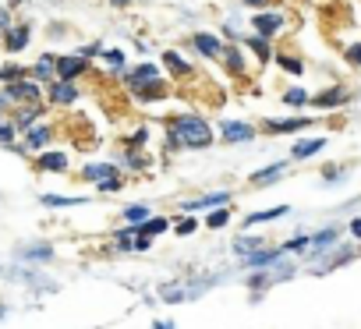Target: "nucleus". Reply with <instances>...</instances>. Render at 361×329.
<instances>
[{
    "mask_svg": "<svg viewBox=\"0 0 361 329\" xmlns=\"http://www.w3.org/2000/svg\"><path fill=\"white\" fill-rule=\"evenodd\" d=\"M163 71L156 68V64H138V68H131V71H124V82H128V89H135V85H142V82H152V78H159Z\"/></svg>",
    "mask_w": 361,
    "mask_h": 329,
    "instance_id": "22",
    "label": "nucleus"
},
{
    "mask_svg": "<svg viewBox=\"0 0 361 329\" xmlns=\"http://www.w3.org/2000/svg\"><path fill=\"white\" fill-rule=\"evenodd\" d=\"M350 234H354V237L361 241V220H354V223H350Z\"/></svg>",
    "mask_w": 361,
    "mask_h": 329,
    "instance_id": "47",
    "label": "nucleus"
},
{
    "mask_svg": "<svg viewBox=\"0 0 361 329\" xmlns=\"http://www.w3.org/2000/svg\"><path fill=\"white\" fill-rule=\"evenodd\" d=\"M224 68H227V75L231 78H245L248 75V57H245V50H241V43H224Z\"/></svg>",
    "mask_w": 361,
    "mask_h": 329,
    "instance_id": "8",
    "label": "nucleus"
},
{
    "mask_svg": "<svg viewBox=\"0 0 361 329\" xmlns=\"http://www.w3.org/2000/svg\"><path fill=\"white\" fill-rule=\"evenodd\" d=\"M308 103H312L315 110H336V106H347V103H350V92H347L343 85H329V89H322L319 96H308Z\"/></svg>",
    "mask_w": 361,
    "mask_h": 329,
    "instance_id": "9",
    "label": "nucleus"
},
{
    "mask_svg": "<svg viewBox=\"0 0 361 329\" xmlns=\"http://www.w3.org/2000/svg\"><path fill=\"white\" fill-rule=\"evenodd\" d=\"M29 43H32V29H29V22H25V25H11V29L4 32V50H8V54H22Z\"/></svg>",
    "mask_w": 361,
    "mask_h": 329,
    "instance_id": "17",
    "label": "nucleus"
},
{
    "mask_svg": "<svg viewBox=\"0 0 361 329\" xmlns=\"http://www.w3.org/2000/svg\"><path fill=\"white\" fill-rule=\"evenodd\" d=\"M18 259H25V262H50L54 259V244H25L18 252Z\"/></svg>",
    "mask_w": 361,
    "mask_h": 329,
    "instance_id": "28",
    "label": "nucleus"
},
{
    "mask_svg": "<svg viewBox=\"0 0 361 329\" xmlns=\"http://www.w3.org/2000/svg\"><path fill=\"white\" fill-rule=\"evenodd\" d=\"M78 96H82L78 82L54 78V82L43 85V103H50V106H71V103H78Z\"/></svg>",
    "mask_w": 361,
    "mask_h": 329,
    "instance_id": "3",
    "label": "nucleus"
},
{
    "mask_svg": "<svg viewBox=\"0 0 361 329\" xmlns=\"http://www.w3.org/2000/svg\"><path fill=\"white\" fill-rule=\"evenodd\" d=\"M322 145H326V138H301V142H294L290 159H312L315 152H322Z\"/></svg>",
    "mask_w": 361,
    "mask_h": 329,
    "instance_id": "25",
    "label": "nucleus"
},
{
    "mask_svg": "<svg viewBox=\"0 0 361 329\" xmlns=\"http://www.w3.org/2000/svg\"><path fill=\"white\" fill-rule=\"evenodd\" d=\"M36 167L39 170H68V152H61V149H50V152H43L39 149V156H36Z\"/></svg>",
    "mask_w": 361,
    "mask_h": 329,
    "instance_id": "21",
    "label": "nucleus"
},
{
    "mask_svg": "<svg viewBox=\"0 0 361 329\" xmlns=\"http://www.w3.org/2000/svg\"><path fill=\"white\" fill-rule=\"evenodd\" d=\"M114 8H131V0H110Z\"/></svg>",
    "mask_w": 361,
    "mask_h": 329,
    "instance_id": "49",
    "label": "nucleus"
},
{
    "mask_svg": "<svg viewBox=\"0 0 361 329\" xmlns=\"http://www.w3.org/2000/svg\"><path fill=\"white\" fill-rule=\"evenodd\" d=\"M152 329H173V322H152Z\"/></svg>",
    "mask_w": 361,
    "mask_h": 329,
    "instance_id": "50",
    "label": "nucleus"
},
{
    "mask_svg": "<svg viewBox=\"0 0 361 329\" xmlns=\"http://www.w3.org/2000/svg\"><path fill=\"white\" fill-rule=\"evenodd\" d=\"M231 223V209L227 206H216L209 216H206V227H213V230H220V227H227Z\"/></svg>",
    "mask_w": 361,
    "mask_h": 329,
    "instance_id": "37",
    "label": "nucleus"
},
{
    "mask_svg": "<svg viewBox=\"0 0 361 329\" xmlns=\"http://www.w3.org/2000/svg\"><path fill=\"white\" fill-rule=\"evenodd\" d=\"M29 75V68L25 64H4V68H0V85H8V82H15V78H25Z\"/></svg>",
    "mask_w": 361,
    "mask_h": 329,
    "instance_id": "33",
    "label": "nucleus"
},
{
    "mask_svg": "<svg viewBox=\"0 0 361 329\" xmlns=\"http://www.w3.org/2000/svg\"><path fill=\"white\" fill-rule=\"evenodd\" d=\"M213 145V128L202 113H180L170 120L166 149H209Z\"/></svg>",
    "mask_w": 361,
    "mask_h": 329,
    "instance_id": "1",
    "label": "nucleus"
},
{
    "mask_svg": "<svg viewBox=\"0 0 361 329\" xmlns=\"http://www.w3.org/2000/svg\"><path fill=\"white\" fill-rule=\"evenodd\" d=\"M11 25H15V22H11V8H0V36H4Z\"/></svg>",
    "mask_w": 361,
    "mask_h": 329,
    "instance_id": "42",
    "label": "nucleus"
},
{
    "mask_svg": "<svg viewBox=\"0 0 361 329\" xmlns=\"http://www.w3.org/2000/svg\"><path fill=\"white\" fill-rule=\"evenodd\" d=\"M312 124V117H283V120H266L269 135H298Z\"/></svg>",
    "mask_w": 361,
    "mask_h": 329,
    "instance_id": "19",
    "label": "nucleus"
},
{
    "mask_svg": "<svg viewBox=\"0 0 361 329\" xmlns=\"http://www.w3.org/2000/svg\"><path fill=\"white\" fill-rule=\"evenodd\" d=\"M280 248H283V252H308V234H294V237L283 241Z\"/></svg>",
    "mask_w": 361,
    "mask_h": 329,
    "instance_id": "39",
    "label": "nucleus"
},
{
    "mask_svg": "<svg viewBox=\"0 0 361 329\" xmlns=\"http://www.w3.org/2000/svg\"><path fill=\"white\" fill-rule=\"evenodd\" d=\"M4 110H8V96L0 92V117H4Z\"/></svg>",
    "mask_w": 361,
    "mask_h": 329,
    "instance_id": "48",
    "label": "nucleus"
},
{
    "mask_svg": "<svg viewBox=\"0 0 361 329\" xmlns=\"http://www.w3.org/2000/svg\"><path fill=\"white\" fill-rule=\"evenodd\" d=\"M43 113H47V103H29V106H22V110L15 113V120H11V124H15V131L22 135V131H29Z\"/></svg>",
    "mask_w": 361,
    "mask_h": 329,
    "instance_id": "18",
    "label": "nucleus"
},
{
    "mask_svg": "<svg viewBox=\"0 0 361 329\" xmlns=\"http://www.w3.org/2000/svg\"><path fill=\"white\" fill-rule=\"evenodd\" d=\"M50 142H54V124H39V120H36L29 131L18 135V142H15L11 149H15V152H39V149H47Z\"/></svg>",
    "mask_w": 361,
    "mask_h": 329,
    "instance_id": "4",
    "label": "nucleus"
},
{
    "mask_svg": "<svg viewBox=\"0 0 361 329\" xmlns=\"http://www.w3.org/2000/svg\"><path fill=\"white\" fill-rule=\"evenodd\" d=\"M343 57H347V64H350V68H361V39H357V43H350V46L343 50Z\"/></svg>",
    "mask_w": 361,
    "mask_h": 329,
    "instance_id": "40",
    "label": "nucleus"
},
{
    "mask_svg": "<svg viewBox=\"0 0 361 329\" xmlns=\"http://www.w3.org/2000/svg\"><path fill=\"white\" fill-rule=\"evenodd\" d=\"M29 78H36L39 85H47V82H54L57 78V71H54V57L50 54H43L32 68H29Z\"/></svg>",
    "mask_w": 361,
    "mask_h": 329,
    "instance_id": "23",
    "label": "nucleus"
},
{
    "mask_svg": "<svg viewBox=\"0 0 361 329\" xmlns=\"http://www.w3.org/2000/svg\"><path fill=\"white\" fill-rule=\"evenodd\" d=\"M4 96H8V103H18V106H29V103H43V85L36 82V78H15V82H8L4 85Z\"/></svg>",
    "mask_w": 361,
    "mask_h": 329,
    "instance_id": "2",
    "label": "nucleus"
},
{
    "mask_svg": "<svg viewBox=\"0 0 361 329\" xmlns=\"http://www.w3.org/2000/svg\"><path fill=\"white\" fill-rule=\"evenodd\" d=\"M163 68H166V75H170V78H180V82L195 75V68H192L185 57H180L177 50H163Z\"/></svg>",
    "mask_w": 361,
    "mask_h": 329,
    "instance_id": "15",
    "label": "nucleus"
},
{
    "mask_svg": "<svg viewBox=\"0 0 361 329\" xmlns=\"http://www.w3.org/2000/svg\"><path fill=\"white\" fill-rule=\"evenodd\" d=\"M166 230H170L166 216H149V220L138 223V234H145V237H156V234H166Z\"/></svg>",
    "mask_w": 361,
    "mask_h": 329,
    "instance_id": "30",
    "label": "nucleus"
},
{
    "mask_svg": "<svg viewBox=\"0 0 361 329\" xmlns=\"http://www.w3.org/2000/svg\"><path fill=\"white\" fill-rule=\"evenodd\" d=\"M170 230H173L177 237H192V234L199 230V216H195V213H188V216H180L177 223H170Z\"/></svg>",
    "mask_w": 361,
    "mask_h": 329,
    "instance_id": "32",
    "label": "nucleus"
},
{
    "mask_svg": "<svg viewBox=\"0 0 361 329\" xmlns=\"http://www.w3.org/2000/svg\"><path fill=\"white\" fill-rule=\"evenodd\" d=\"M89 68H92V64H89L85 54H61V57H54V71H57V78H64V82L85 78Z\"/></svg>",
    "mask_w": 361,
    "mask_h": 329,
    "instance_id": "5",
    "label": "nucleus"
},
{
    "mask_svg": "<svg viewBox=\"0 0 361 329\" xmlns=\"http://www.w3.org/2000/svg\"><path fill=\"white\" fill-rule=\"evenodd\" d=\"M340 174H343L340 167H326V170H322V178H326V185H336V178H340Z\"/></svg>",
    "mask_w": 361,
    "mask_h": 329,
    "instance_id": "43",
    "label": "nucleus"
},
{
    "mask_svg": "<svg viewBox=\"0 0 361 329\" xmlns=\"http://www.w3.org/2000/svg\"><path fill=\"white\" fill-rule=\"evenodd\" d=\"M266 244V237H255V234H241V237H234V255H248V252H255V248H262Z\"/></svg>",
    "mask_w": 361,
    "mask_h": 329,
    "instance_id": "31",
    "label": "nucleus"
},
{
    "mask_svg": "<svg viewBox=\"0 0 361 329\" xmlns=\"http://www.w3.org/2000/svg\"><path fill=\"white\" fill-rule=\"evenodd\" d=\"M78 178L99 185V181H114V178H121V170H117V163H85V167L78 170Z\"/></svg>",
    "mask_w": 361,
    "mask_h": 329,
    "instance_id": "13",
    "label": "nucleus"
},
{
    "mask_svg": "<svg viewBox=\"0 0 361 329\" xmlns=\"http://www.w3.org/2000/svg\"><path fill=\"white\" fill-rule=\"evenodd\" d=\"M283 248H269V244H262V248H255V252H248L245 259H241V266L245 269H269V266H283Z\"/></svg>",
    "mask_w": 361,
    "mask_h": 329,
    "instance_id": "7",
    "label": "nucleus"
},
{
    "mask_svg": "<svg viewBox=\"0 0 361 329\" xmlns=\"http://www.w3.org/2000/svg\"><path fill=\"white\" fill-rule=\"evenodd\" d=\"M283 29H287L283 11H255V15H252V32H259V36H266V39L280 36Z\"/></svg>",
    "mask_w": 361,
    "mask_h": 329,
    "instance_id": "6",
    "label": "nucleus"
},
{
    "mask_svg": "<svg viewBox=\"0 0 361 329\" xmlns=\"http://www.w3.org/2000/svg\"><path fill=\"white\" fill-rule=\"evenodd\" d=\"M216 206H231V192H209V195H199V199L185 202L180 209H185V213H202V209H216Z\"/></svg>",
    "mask_w": 361,
    "mask_h": 329,
    "instance_id": "16",
    "label": "nucleus"
},
{
    "mask_svg": "<svg viewBox=\"0 0 361 329\" xmlns=\"http://www.w3.org/2000/svg\"><path fill=\"white\" fill-rule=\"evenodd\" d=\"M241 4H245V8H255V11H262V8H269V4H273V0H241Z\"/></svg>",
    "mask_w": 361,
    "mask_h": 329,
    "instance_id": "44",
    "label": "nucleus"
},
{
    "mask_svg": "<svg viewBox=\"0 0 361 329\" xmlns=\"http://www.w3.org/2000/svg\"><path fill=\"white\" fill-rule=\"evenodd\" d=\"M47 209H64V206H89L85 195H43L39 199Z\"/></svg>",
    "mask_w": 361,
    "mask_h": 329,
    "instance_id": "27",
    "label": "nucleus"
},
{
    "mask_svg": "<svg viewBox=\"0 0 361 329\" xmlns=\"http://www.w3.org/2000/svg\"><path fill=\"white\" fill-rule=\"evenodd\" d=\"M145 138H149V128H138V131L131 135V145H142Z\"/></svg>",
    "mask_w": 361,
    "mask_h": 329,
    "instance_id": "46",
    "label": "nucleus"
},
{
    "mask_svg": "<svg viewBox=\"0 0 361 329\" xmlns=\"http://www.w3.org/2000/svg\"><path fill=\"white\" fill-rule=\"evenodd\" d=\"M273 61H276V68L287 71V75H305V61H301L298 54H273Z\"/></svg>",
    "mask_w": 361,
    "mask_h": 329,
    "instance_id": "29",
    "label": "nucleus"
},
{
    "mask_svg": "<svg viewBox=\"0 0 361 329\" xmlns=\"http://www.w3.org/2000/svg\"><path fill=\"white\" fill-rule=\"evenodd\" d=\"M188 43H192L206 61H220V57H224V39H220V36H213V32H195Z\"/></svg>",
    "mask_w": 361,
    "mask_h": 329,
    "instance_id": "11",
    "label": "nucleus"
},
{
    "mask_svg": "<svg viewBox=\"0 0 361 329\" xmlns=\"http://www.w3.org/2000/svg\"><path fill=\"white\" fill-rule=\"evenodd\" d=\"M287 213H290V206H273V209H262V213H248V216H245V227L273 223V220H283Z\"/></svg>",
    "mask_w": 361,
    "mask_h": 329,
    "instance_id": "24",
    "label": "nucleus"
},
{
    "mask_svg": "<svg viewBox=\"0 0 361 329\" xmlns=\"http://www.w3.org/2000/svg\"><path fill=\"white\" fill-rule=\"evenodd\" d=\"M99 57H103V64H106L114 75H121V71H124V54H121V50H106V46H103V54H99Z\"/></svg>",
    "mask_w": 361,
    "mask_h": 329,
    "instance_id": "34",
    "label": "nucleus"
},
{
    "mask_svg": "<svg viewBox=\"0 0 361 329\" xmlns=\"http://www.w3.org/2000/svg\"><path fill=\"white\" fill-rule=\"evenodd\" d=\"M287 174V163H269V167H262V170H255L248 181L255 185V188H269V185H276L280 178Z\"/></svg>",
    "mask_w": 361,
    "mask_h": 329,
    "instance_id": "20",
    "label": "nucleus"
},
{
    "mask_svg": "<svg viewBox=\"0 0 361 329\" xmlns=\"http://www.w3.org/2000/svg\"><path fill=\"white\" fill-rule=\"evenodd\" d=\"M283 103H287L290 110H301V106H308V92L294 85V89H287V92H283Z\"/></svg>",
    "mask_w": 361,
    "mask_h": 329,
    "instance_id": "35",
    "label": "nucleus"
},
{
    "mask_svg": "<svg viewBox=\"0 0 361 329\" xmlns=\"http://www.w3.org/2000/svg\"><path fill=\"white\" fill-rule=\"evenodd\" d=\"M220 138H224L227 145L252 142V138H255V128H252V124H245V120H224V124H220Z\"/></svg>",
    "mask_w": 361,
    "mask_h": 329,
    "instance_id": "12",
    "label": "nucleus"
},
{
    "mask_svg": "<svg viewBox=\"0 0 361 329\" xmlns=\"http://www.w3.org/2000/svg\"><path fill=\"white\" fill-rule=\"evenodd\" d=\"M340 241V234L333 230V227H326V230H319V234H308V252H326V248H333Z\"/></svg>",
    "mask_w": 361,
    "mask_h": 329,
    "instance_id": "26",
    "label": "nucleus"
},
{
    "mask_svg": "<svg viewBox=\"0 0 361 329\" xmlns=\"http://www.w3.org/2000/svg\"><path fill=\"white\" fill-rule=\"evenodd\" d=\"M241 46H248L262 68L273 61V39H266V36H259V32H248V36H241Z\"/></svg>",
    "mask_w": 361,
    "mask_h": 329,
    "instance_id": "14",
    "label": "nucleus"
},
{
    "mask_svg": "<svg viewBox=\"0 0 361 329\" xmlns=\"http://www.w3.org/2000/svg\"><path fill=\"white\" fill-rule=\"evenodd\" d=\"M121 163H124L128 170H142V167H145V163H142V156H138L135 149H124V152H121Z\"/></svg>",
    "mask_w": 361,
    "mask_h": 329,
    "instance_id": "38",
    "label": "nucleus"
},
{
    "mask_svg": "<svg viewBox=\"0 0 361 329\" xmlns=\"http://www.w3.org/2000/svg\"><path fill=\"white\" fill-rule=\"evenodd\" d=\"M4 315H8V308H4V304H0V318H4Z\"/></svg>",
    "mask_w": 361,
    "mask_h": 329,
    "instance_id": "51",
    "label": "nucleus"
},
{
    "mask_svg": "<svg viewBox=\"0 0 361 329\" xmlns=\"http://www.w3.org/2000/svg\"><path fill=\"white\" fill-rule=\"evenodd\" d=\"M82 54H85V57H96V54H103V43L96 39V43H89V46H85Z\"/></svg>",
    "mask_w": 361,
    "mask_h": 329,
    "instance_id": "45",
    "label": "nucleus"
},
{
    "mask_svg": "<svg viewBox=\"0 0 361 329\" xmlns=\"http://www.w3.org/2000/svg\"><path fill=\"white\" fill-rule=\"evenodd\" d=\"M131 96H135L138 103H159V99H166V96H170V82H163V75H159V78H152V82L135 85V89H131Z\"/></svg>",
    "mask_w": 361,
    "mask_h": 329,
    "instance_id": "10",
    "label": "nucleus"
},
{
    "mask_svg": "<svg viewBox=\"0 0 361 329\" xmlns=\"http://www.w3.org/2000/svg\"><path fill=\"white\" fill-rule=\"evenodd\" d=\"M15 142H18L15 124H0V145H15Z\"/></svg>",
    "mask_w": 361,
    "mask_h": 329,
    "instance_id": "41",
    "label": "nucleus"
},
{
    "mask_svg": "<svg viewBox=\"0 0 361 329\" xmlns=\"http://www.w3.org/2000/svg\"><path fill=\"white\" fill-rule=\"evenodd\" d=\"M149 216H152V213H149V206H142V202H138V206H124V223H135V227H138V223L149 220Z\"/></svg>",
    "mask_w": 361,
    "mask_h": 329,
    "instance_id": "36",
    "label": "nucleus"
}]
</instances>
